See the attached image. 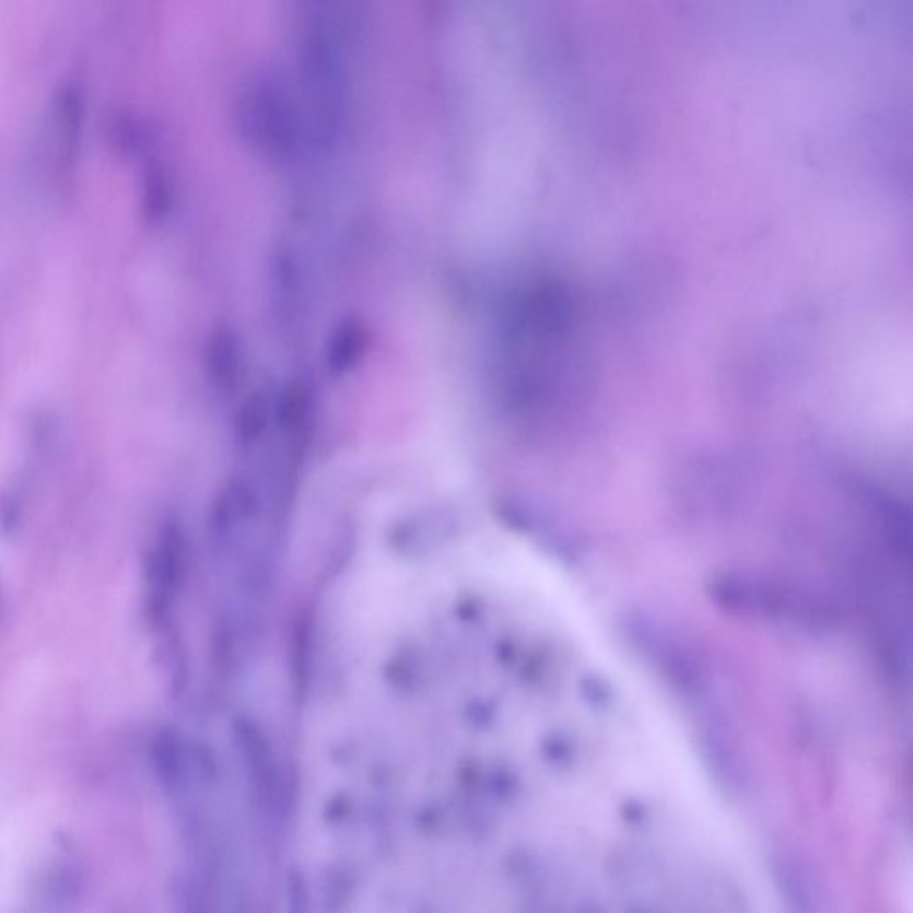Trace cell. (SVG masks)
<instances>
[{"instance_id":"6da1fadb","label":"cell","mask_w":913,"mask_h":913,"mask_svg":"<svg viewBox=\"0 0 913 913\" xmlns=\"http://www.w3.org/2000/svg\"><path fill=\"white\" fill-rule=\"evenodd\" d=\"M188 565V547L179 525L166 523L150 547L145 561L147 616L155 627L168 618Z\"/></svg>"},{"instance_id":"5b68a950","label":"cell","mask_w":913,"mask_h":913,"mask_svg":"<svg viewBox=\"0 0 913 913\" xmlns=\"http://www.w3.org/2000/svg\"><path fill=\"white\" fill-rule=\"evenodd\" d=\"M179 913H218L216 901L206 878L191 875L184 880L179 896Z\"/></svg>"},{"instance_id":"277c9868","label":"cell","mask_w":913,"mask_h":913,"mask_svg":"<svg viewBox=\"0 0 913 913\" xmlns=\"http://www.w3.org/2000/svg\"><path fill=\"white\" fill-rule=\"evenodd\" d=\"M54 117L58 129L59 163L70 172L78 157L81 127H83V98L72 84L61 87L54 102Z\"/></svg>"},{"instance_id":"8992f818","label":"cell","mask_w":913,"mask_h":913,"mask_svg":"<svg viewBox=\"0 0 913 913\" xmlns=\"http://www.w3.org/2000/svg\"><path fill=\"white\" fill-rule=\"evenodd\" d=\"M22 522V502L13 491L0 494V531L10 536Z\"/></svg>"},{"instance_id":"52a82bcc","label":"cell","mask_w":913,"mask_h":913,"mask_svg":"<svg viewBox=\"0 0 913 913\" xmlns=\"http://www.w3.org/2000/svg\"><path fill=\"white\" fill-rule=\"evenodd\" d=\"M0 604H2V589H0Z\"/></svg>"},{"instance_id":"3957f363","label":"cell","mask_w":913,"mask_h":913,"mask_svg":"<svg viewBox=\"0 0 913 913\" xmlns=\"http://www.w3.org/2000/svg\"><path fill=\"white\" fill-rule=\"evenodd\" d=\"M237 746L257 801L270 812H282L288 801L284 774L265 735L256 726L245 723L237 728Z\"/></svg>"},{"instance_id":"7a4b0ae2","label":"cell","mask_w":913,"mask_h":913,"mask_svg":"<svg viewBox=\"0 0 913 913\" xmlns=\"http://www.w3.org/2000/svg\"><path fill=\"white\" fill-rule=\"evenodd\" d=\"M150 764L166 793L184 796L206 773V754L186 735L165 728L152 739Z\"/></svg>"}]
</instances>
